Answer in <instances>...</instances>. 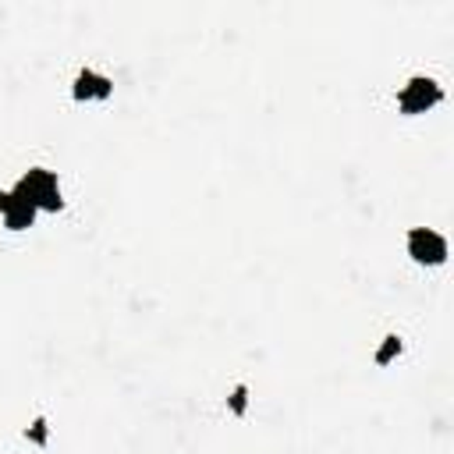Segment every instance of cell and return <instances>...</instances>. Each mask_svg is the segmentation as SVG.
I'll return each instance as SVG.
<instances>
[{"label": "cell", "instance_id": "6da1fadb", "mask_svg": "<svg viewBox=\"0 0 454 454\" xmlns=\"http://www.w3.org/2000/svg\"><path fill=\"white\" fill-rule=\"evenodd\" d=\"M15 192H18L25 203H32L39 213H57V210L64 206L61 181H57V174H53V170H46V167H32V170H25V174L18 177Z\"/></svg>", "mask_w": 454, "mask_h": 454}, {"label": "cell", "instance_id": "7a4b0ae2", "mask_svg": "<svg viewBox=\"0 0 454 454\" xmlns=\"http://www.w3.org/2000/svg\"><path fill=\"white\" fill-rule=\"evenodd\" d=\"M440 100H443V89H440V82L429 78V75H412V78L401 85V93H398V107H401V114H408V118L433 111Z\"/></svg>", "mask_w": 454, "mask_h": 454}, {"label": "cell", "instance_id": "3957f363", "mask_svg": "<svg viewBox=\"0 0 454 454\" xmlns=\"http://www.w3.org/2000/svg\"><path fill=\"white\" fill-rule=\"evenodd\" d=\"M408 256L419 266H440V263H447V238L433 227H412L408 231Z\"/></svg>", "mask_w": 454, "mask_h": 454}, {"label": "cell", "instance_id": "277c9868", "mask_svg": "<svg viewBox=\"0 0 454 454\" xmlns=\"http://www.w3.org/2000/svg\"><path fill=\"white\" fill-rule=\"evenodd\" d=\"M71 93H75L78 103H103V100H111V93H114V82H111L107 75L93 71V68H85V71L75 75Z\"/></svg>", "mask_w": 454, "mask_h": 454}, {"label": "cell", "instance_id": "5b68a950", "mask_svg": "<svg viewBox=\"0 0 454 454\" xmlns=\"http://www.w3.org/2000/svg\"><path fill=\"white\" fill-rule=\"evenodd\" d=\"M15 192V189H11ZM36 217H39V210L32 206V203H25L18 192H15V199H11V206H8V213H4V227L8 231H29L32 224H36Z\"/></svg>", "mask_w": 454, "mask_h": 454}, {"label": "cell", "instance_id": "8992f818", "mask_svg": "<svg viewBox=\"0 0 454 454\" xmlns=\"http://www.w3.org/2000/svg\"><path fill=\"white\" fill-rule=\"evenodd\" d=\"M401 348H405V344H401V337H398V334H387V337H384V344L377 348L373 362H377V366H391V362L401 355Z\"/></svg>", "mask_w": 454, "mask_h": 454}, {"label": "cell", "instance_id": "52a82bcc", "mask_svg": "<svg viewBox=\"0 0 454 454\" xmlns=\"http://www.w3.org/2000/svg\"><path fill=\"white\" fill-rule=\"evenodd\" d=\"M25 440L29 443H36V447H46L50 443V422L39 415V419H32L29 426H25Z\"/></svg>", "mask_w": 454, "mask_h": 454}, {"label": "cell", "instance_id": "ba28073f", "mask_svg": "<svg viewBox=\"0 0 454 454\" xmlns=\"http://www.w3.org/2000/svg\"><path fill=\"white\" fill-rule=\"evenodd\" d=\"M227 408H231V415H238V419L248 412V387H245V384H238V387L227 394Z\"/></svg>", "mask_w": 454, "mask_h": 454}, {"label": "cell", "instance_id": "9c48e42d", "mask_svg": "<svg viewBox=\"0 0 454 454\" xmlns=\"http://www.w3.org/2000/svg\"><path fill=\"white\" fill-rule=\"evenodd\" d=\"M11 199H15V192H0V217L8 213V206H11Z\"/></svg>", "mask_w": 454, "mask_h": 454}]
</instances>
